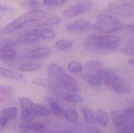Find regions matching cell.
Segmentation results:
<instances>
[{
  "instance_id": "cell-1",
  "label": "cell",
  "mask_w": 134,
  "mask_h": 133,
  "mask_svg": "<svg viewBox=\"0 0 134 133\" xmlns=\"http://www.w3.org/2000/svg\"><path fill=\"white\" fill-rule=\"evenodd\" d=\"M48 76L69 92H77L79 89L76 80L69 75L62 66L57 63L49 64L46 68Z\"/></svg>"
},
{
  "instance_id": "cell-2",
  "label": "cell",
  "mask_w": 134,
  "mask_h": 133,
  "mask_svg": "<svg viewBox=\"0 0 134 133\" xmlns=\"http://www.w3.org/2000/svg\"><path fill=\"white\" fill-rule=\"evenodd\" d=\"M120 41V37L115 34L91 35L86 38L83 45L87 50L113 49L118 47Z\"/></svg>"
},
{
  "instance_id": "cell-3",
  "label": "cell",
  "mask_w": 134,
  "mask_h": 133,
  "mask_svg": "<svg viewBox=\"0 0 134 133\" xmlns=\"http://www.w3.org/2000/svg\"><path fill=\"white\" fill-rule=\"evenodd\" d=\"M97 75L101 80L104 81L107 86L113 91L121 94L131 92L130 87L111 70L103 68Z\"/></svg>"
},
{
  "instance_id": "cell-4",
  "label": "cell",
  "mask_w": 134,
  "mask_h": 133,
  "mask_svg": "<svg viewBox=\"0 0 134 133\" xmlns=\"http://www.w3.org/2000/svg\"><path fill=\"white\" fill-rule=\"evenodd\" d=\"M97 22L93 26L94 29L105 34L113 33L119 31L122 28L121 22L112 16L100 13L97 17Z\"/></svg>"
},
{
  "instance_id": "cell-5",
  "label": "cell",
  "mask_w": 134,
  "mask_h": 133,
  "mask_svg": "<svg viewBox=\"0 0 134 133\" xmlns=\"http://www.w3.org/2000/svg\"><path fill=\"white\" fill-rule=\"evenodd\" d=\"M92 3L90 1L80 2L64 11L63 15L66 17H75L90 11Z\"/></svg>"
},
{
  "instance_id": "cell-6",
  "label": "cell",
  "mask_w": 134,
  "mask_h": 133,
  "mask_svg": "<svg viewBox=\"0 0 134 133\" xmlns=\"http://www.w3.org/2000/svg\"><path fill=\"white\" fill-rule=\"evenodd\" d=\"M51 49L47 47H41L35 48L31 51L24 58L26 59H41L49 56L52 54Z\"/></svg>"
},
{
  "instance_id": "cell-7",
  "label": "cell",
  "mask_w": 134,
  "mask_h": 133,
  "mask_svg": "<svg viewBox=\"0 0 134 133\" xmlns=\"http://www.w3.org/2000/svg\"><path fill=\"white\" fill-rule=\"evenodd\" d=\"M40 30L35 29L33 31L27 32L20 35L17 41L20 43L30 44L38 41L40 39Z\"/></svg>"
},
{
  "instance_id": "cell-8",
  "label": "cell",
  "mask_w": 134,
  "mask_h": 133,
  "mask_svg": "<svg viewBox=\"0 0 134 133\" xmlns=\"http://www.w3.org/2000/svg\"><path fill=\"white\" fill-rule=\"evenodd\" d=\"M134 4V1H118L109 4L108 8L111 11L116 15Z\"/></svg>"
},
{
  "instance_id": "cell-9",
  "label": "cell",
  "mask_w": 134,
  "mask_h": 133,
  "mask_svg": "<svg viewBox=\"0 0 134 133\" xmlns=\"http://www.w3.org/2000/svg\"><path fill=\"white\" fill-rule=\"evenodd\" d=\"M18 99L22 110L20 118L21 120L24 122L27 115L33 110L34 105L32 101L27 98L21 97L19 98Z\"/></svg>"
},
{
  "instance_id": "cell-10",
  "label": "cell",
  "mask_w": 134,
  "mask_h": 133,
  "mask_svg": "<svg viewBox=\"0 0 134 133\" xmlns=\"http://www.w3.org/2000/svg\"><path fill=\"white\" fill-rule=\"evenodd\" d=\"M26 23L25 19L22 15L5 26L2 30V33L5 34L12 33L23 26Z\"/></svg>"
},
{
  "instance_id": "cell-11",
  "label": "cell",
  "mask_w": 134,
  "mask_h": 133,
  "mask_svg": "<svg viewBox=\"0 0 134 133\" xmlns=\"http://www.w3.org/2000/svg\"><path fill=\"white\" fill-rule=\"evenodd\" d=\"M90 21L86 18H80L68 23L66 29L69 31H79L84 29L90 24Z\"/></svg>"
},
{
  "instance_id": "cell-12",
  "label": "cell",
  "mask_w": 134,
  "mask_h": 133,
  "mask_svg": "<svg viewBox=\"0 0 134 133\" xmlns=\"http://www.w3.org/2000/svg\"><path fill=\"white\" fill-rule=\"evenodd\" d=\"M23 15L27 23L29 22H36L46 17L47 13L44 11L33 10Z\"/></svg>"
},
{
  "instance_id": "cell-13",
  "label": "cell",
  "mask_w": 134,
  "mask_h": 133,
  "mask_svg": "<svg viewBox=\"0 0 134 133\" xmlns=\"http://www.w3.org/2000/svg\"><path fill=\"white\" fill-rule=\"evenodd\" d=\"M85 70L90 74L96 75L103 68V65L101 62L96 60H91L87 62L84 66Z\"/></svg>"
},
{
  "instance_id": "cell-14",
  "label": "cell",
  "mask_w": 134,
  "mask_h": 133,
  "mask_svg": "<svg viewBox=\"0 0 134 133\" xmlns=\"http://www.w3.org/2000/svg\"><path fill=\"white\" fill-rule=\"evenodd\" d=\"M0 76L13 80H20L23 79L22 74L12 69L0 67Z\"/></svg>"
},
{
  "instance_id": "cell-15",
  "label": "cell",
  "mask_w": 134,
  "mask_h": 133,
  "mask_svg": "<svg viewBox=\"0 0 134 133\" xmlns=\"http://www.w3.org/2000/svg\"><path fill=\"white\" fill-rule=\"evenodd\" d=\"M16 51L8 48H0V60L4 61H9L15 58L17 56Z\"/></svg>"
},
{
  "instance_id": "cell-16",
  "label": "cell",
  "mask_w": 134,
  "mask_h": 133,
  "mask_svg": "<svg viewBox=\"0 0 134 133\" xmlns=\"http://www.w3.org/2000/svg\"><path fill=\"white\" fill-rule=\"evenodd\" d=\"M112 119L113 125L117 127L124 126L126 123V118L123 114L116 111H114L112 113Z\"/></svg>"
},
{
  "instance_id": "cell-17",
  "label": "cell",
  "mask_w": 134,
  "mask_h": 133,
  "mask_svg": "<svg viewBox=\"0 0 134 133\" xmlns=\"http://www.w3.org/2000/svg\"><path fill=\"white\" fill-rule=\"evenodd\" d=\"M18 108L16 107H12L2 109L1 115L2 117L7 118L9 121L15 119L17 116Z\"/></svg>"
},
{
  "instance_id": "cell-18",
  "label": "cell",
  "mask_w": 134,
  "mask_h": 133,
  "mask_svg": "<svg viewBox=\"0 0 134 133\" xmlns=\"http://www.w3.org/2000/svg\"><path fill=\"white\" fill-rule=\"evenodd\" d=\"M19 127L21 129L28 130H44V126L38 123L31 122H23L19 125Z\"/></svg>"
},
{
  "instance_id": "cell-19",
  "label": "cell",
  "mask_w": 134,
  "mask_h": 133,
  "mask_svg": "<svg viewBox=\"0 0 134 133\" xmlns=\"http://www.w3.org/2000/svg\"><path fill=\"white\" fill-rule=\"evenodd\" d=\"M73 44V41L67 39H61L55 43V48L59 51L65 50L70 48Z\"/></svg>"
},
{
  "instance_id": "cell-20",
  "label": "cell",
  "mask_w": 134,
  "mask_h": 133,
  "mask_svg": "<svg viewBox=\"0 0 134 133\" xmlns=\"http://www.w3.org/2000/svg\"><path fill=\"white\" fill-rule=\"evenodd\" d=\"M82 78L90 85L94 86H99L101 83V80L96 75L86 74L82 76Z\"/></svg>"
},
{
  "instance_id": "cell-21",
  "label": "cell",
  "mask_w": 134,
  "mask_h": 133,
  "mask_svg": "<svg viewBox=\"0 0 134 133\" xmlns=\"http://www.w3.org/2000/svg\"><path fill=\"white\" fill-rule=\"evenodd\" d=\"M41 65L37 62H29L20 66L18 67V70L21 72H33L37 69Z\"/></svg>"
},
{
  "instance_id": "cell-22",
  "label": "cell",
  "mask_w": 134,
  "mask_h": 133,
  "mask_svg": "<svg viewBox=\"0 0 134 133\" xmlns=\"http://www.w3.org/2000/svg\"><path fill=\"white\" fill-rule=\"evenodd\" d=\"M65 117L68 122L74 123L77 122L78 114L75 109L72 108L68 109L65 112Z\"/></svg>"
},
{
  "instance_id": "cell-23",
  "label": "cell",
  "mask_w": 134,
  "mask_h": 133,
  "mask_svg": "<svg viewBox=\"0 0 134 133\" xmlns=\"http://www.w3.org/2000/svg\"><path fill=\"white\" fill-rule=\"evenodd\" d=\"M96 116L99 124L103 126H107L109 122L108 117L105 112L102 110L97 111Z\"/></svg>"
},
{
  "instance_id": "cell-24",
  "label": "cell",
  "mask_w": 134,
  "mask_h": 133,
  "mask_svg": "<svg viewBox=\"0 0 134 133\" xmlns=\"http://www.w3.org/2000/svg\"><path fill=\"white\" fill-rule=\"evenodd\" d=\"M68 68L71 73L75 74L80 73L83 69L81 63L76 61L70 62L68 65Z\"/></svg>"
},
{
  "instance_id": "cell-25",
  "label": "cell",
  "mask_w": 134,
  "mask_h": 133,
  "mask_svg": "<svg viewBox=\"0 0 134 133\" xmlns=\"http://www.w3.org/2000/svg\"><path fill=\"white\" fill-rule=\"evenodd\" d=\"M66 1L64 0H46L43 1V4L48 8H56L62 7L66 4Z\"/></svg>"
},
{
  "instance_id": "cell-26",
  "label": "cell",
  "mask_w": 134,
  "mask_h": 133,
  "mask_svg": "<svg viewBox=\"0 0 134 133\" xmlns=\"http://www.w3.org/2000/svg\"><path fill=\"white\" fill-rule=\"evenodd\" d=\"M82 111L83 113L85 120L90 123H93L96 122V119L93 112L86 108H82Z\"/></svg>"
},
{
  "instance_id": "cell-27",
  "label": "cell",
  "mask_w": 134,
  "mask_h": 133,
  "mask_svg": "<svg viewBox=\"0 0 134 133\" xmlns=\"http://www.w3.org/2000/svg\"><path fill=\"white\" fill-rule=\"evenodd\" d=\"M34 109L39 116H48L51 115L50 112L47 108L38 104L34 105Z\"/></svg>"
},
{
  "instance_id": "cell-28",
  "label": "cell",
  "mask_w": 134,
  "mask_h": 133,
  "mask_svg": "<svg viewBox=\"0 0 134 133\" xmlns=\"http://www.w3.org/2000/svg\"><path fill=\"white\" fill-rule=\"evenodd\" d=\"M40 36L44 40H52L55 37L56 34L53 30L49 29L40 30Z\"/></svg>"
},
{
  "instance_id": "cell-29",
  "label": "cell",
  "mask_w": 134,
  "mask_h": 133,
  "mask_svg": "<svg viewBox=\"0 0 134 133\" xmlns=\"http://www.w3.org/2000/svg\"><path fill=\"white\" fill-rule=\"evenodd\" d=\"M61 20L58 16H53L46 20L41 25V26H52L59 25L61 23Z\"/></svg>"
},
{
  "instance_id": "cell-30",
  "label": "cell",
  "mask_w": 134,
  "mask_h": 133,
  "mask_svg": "<svg viewBox=\"0 0 134 133\" xmlns=\"http://www.w3.org/2000/svg\"><path fill=\"white\" fill-rule=\"evenodd\" d=\"M65 101L72 104H79L82 101V98L76 94H67L64 97Z\"/></svg>"
},
{
  "instance_id": "cell-31",
  "label": "cell",
  "mask_w": 134,
  "mask_h": 133,
  "mask_svg": "<svg viewBox=\"0 0 134 133\" xmlns=\"http://www.w3.org/2000/svg\"><path fill=\"white\" fill-rule=\"evenodd\" d=\"M50 107L53 113L57 116H61L64 113V111L57 103L53 102L50 104Z\"/></svg>"
},
{
  "instance_id": "cell-32",
  "label": "cell",
  "mask_w": 134,
  "mask_h": 133,
  "mask_svg": "<svg viewBox=\"0 0 134 133\" xmlns=\"http://www.w3.org/2000/svg\"><path fill=\"white\" fill-rule=\"evenodd\" d=\"M116 15L124 17L134 16V4Z\"/></svg>"
},
{
  "instance_id": "cell-33",
  "label": "cell",
  "mask_w": 134,
  "mask_h": 133,
  "mask_svg": "<svg viewBox=\"0 0 134 133\" xmlns=\"http://www.w3.org/2000/svg\"><path fill=\"white\" fill-rule=\"evenodd\" d=\"M13 91V88L11 86L0 85V95L9 96Z\"/></svg>"
},
{
  "instance_id": "cell-34",
  "label": "cell",
  "mask_w": 134,
  "mask_h": 133,
  "mask_svg": "<svg viewBox=\"0 0 134 133\" xmlns=\"http://www.w3.org/2000/svg\"><path fill=\"white\" fill-rule=\"evenodd\" d=\"M31 83L35 85L43 87L49 86L52 84L48 80L46 79H41V78L35 79L32 80Z\"/></svg>"
},
{
  "instance_id": "cell-35",
  "label": "cell",
  "mask_w": 134,
  "mask_h": 133,
  "mask_svg": "<svg viewBox=\"0 0 134 133\" xmlns=\"http://www.w3.org/2000/svg\"><path fill=\"white\" fill-rule=\"evenodd\" d=\"M16 44L15 41L13 39L11 38H7L2 41L1 45L4 48H11L12 47H14Z\"/></svg>"
},
{
  "instance_id": "cell-36",
  "label": "cell",
  "mask_w": 134,
  "mask_h": 133,
  "mask_svg": "<svg viewBox=\"0 0 134 133\" xmlns=\"http://www.w3.org/2000/svg\"><path fill=\"white\" fill-rule=\"evenodd\" d=\"M11 9L9 6L0 4V20L8 16Z\"/></svg>"
},
{
  "instance_id": "cell-37",
  "label": "cell",
  "mask_w": 134,
  "mask_h": 133,
  "mask_svg": "<svg viewBox=\"0 0 134 133\" xmlns=\"http://www.w3.org/2000/svg\"><path fill=\"white\" fill-rule=\"evenodd\" d=\"M23 5L26 7L30 8H39L41 6V4L39 2L36 1H24Z\"/></svg>"
},
{
  "instance_id": "cell-38",
  "label": "cell",
  "mask_w": 134,
  "mask_h": 133,
  "mask_svg": "<svg viewBox=\"0 0 134 133\" xmlns=\"http://www.w3.org/2000/svg\"><path fill=\"white\" fill-rule=\"evenodd\" d=\"M20 133H61L56 130H22Z\"/></svg>"
},
{
  "instance_id": "cell-39",
  "label": "cell",
  "mask_w": 134,
  "mask_h": 133,
  "mask_svg": "<svg viewBox=\"0 0 134 133\" xmlns=\"http://www.w3.org/2000/svg\"><path fill=\"white\" fill-rule=\"evenodd\" d=\"M122 54L128 56H134V47H127L121 49Z\"/></svg>"
},
{
  "instance_id": "cell-40",
  "label": "cell",
  "mask_w": 134,
  "mask_h": 133,
  "mask_svg": "<svg viewBox=\"0 0 134 133\" xmlns=\"http://www.w3.org/2000/svg\"><path fill=\"white\" fill-rule=\"evenodd\" d=\"M117 133H134V123L130 126L122 128Z\"/></svg>"
},
{
  "instance_id": "cell-41",
  "label": "cell",
  "mask_w": 134,
  "mask_h": 133,
  "mask_svg": "<svg viewBox=\"0 0 134 133\" xmlns=\"http://www.w3.org/2000/svg\"><path fill=\"white\" fill-rule=\"evenodd\" d=\"M126 119L127 118H134V108H129L124 111L123 114Z\"/></svg>"
},
{
  "instance_id": "cell-42",
  "label": "cell",
  "mask_w": 134,
  "mask_h": 133,
  "mask_svg": "<svg viewBox=\"0 0 134 133\" xmlns=\"http://www.w3.org/2000/svg\"><path fill=\"white\" fill-rule=\"evenodd\" d=\"M9 120L4 117H0V131L3 130Z\"/></svg>"
},
{
  "instance_id": "cell-43",
  "label": "cell",
  "mask_w": 134,
  "mask_h": 133,
  "mask_svg": "<svg viewBox=\"0 0 134 133\" xmlns=\"http://www.w3.org/2000/svg\"><path fill=\"white\" fill-rule=\"evenodd\" d=\"M87 133H103L99 129L94 126L89 127L87 130Z\"/></svg>"
},
{
  "instance_id": "cell-44",
  "label": "cell",
  "mask_w": 134,
  "mask_h": 133,
  "mask_svg": "<svg viewBox=\"0 0 134 133\" xmlns=\"http://www.w3.org/2000/svg\"><path fill=\"white\" fill-rule=\"evenodd\" d=\"M126 29L130 32L134 34V24H128L126 26Z\"/></svg>"
},
{
  "instance_id": "cell-45",
  "label": "cell",
  "mask_w": 134,
  "mask_h": 133,
  "mask_svg": "<svg viewBox=\"0 0 134 133\" xmlns=\"http://www.w3.org/2000/svg\"><path fill=\"white\" fill-rule=\"evenodd\" d=\"M128 63L131 65L134 66V58L131 59L128 61Z\"/></svg>"
},
{
  "instance_id": "cell-46",
  "label": "cell",
  "mask_w": 134,
  "mask_h": 133,
  "mask_svg": "<svg viewBox=\"0 0 134 133\" xmlns=\"http://www.w3.org/2000/svg\"><path fill=\"white\" fill-rule=\"evenodd\" d=\"M4 100V99L2 97H0V103L3 102Z\"/></svg>"
}]
</instances>
